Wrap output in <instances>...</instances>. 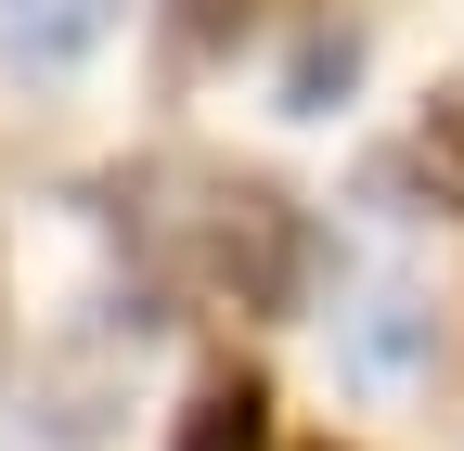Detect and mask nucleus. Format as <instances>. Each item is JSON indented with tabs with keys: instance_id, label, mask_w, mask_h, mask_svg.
<instances>
[{
	"instance_id": "obj_1",
	"label": "nucleus",
	"mask_w": 464,
	"mask_h": 451,
	"mask_svg": "<svg viewBox=\"0 0 464 451\" xmlns=\"http://www.w3.org/2000/svg\"><path fill=\"white\" fill-rule=\"evenodd\" d=\"M91 219L130 245V310L142 322H168V297L284 322L323 284L310 194L271 181V168H232V155H142V168H116V181H91Z\"/></svg>"
},
{
	"instance_id": "obj_2",
	"label": "nucleus",
	"mask_w": 464,
	"mask_h": 451,
	"mask_svg": "<svg viewBox=\"0 0 464 451\" xmlns=\"http://www.w3.org/2000/svg\"><path fill=\"white\" fill-rule=\"evenodd\" d=\"M142 310L116 297L91 335H65L39 374H26V451H103L116 438V413H130V349H142Z\"/></svg>"
},
{
	"instance_id": "obj_3",
	"label": "nucleus",
	"mask_w": 464,
	"mask_h": 451,
	"mask_svg": "<svg viewBox=\"0 0 464 451\" xmlns=\"http://www.w3.org/2000/svg\"><path fill=\"white\" fill-rule=\"evenodd\" d=\"M362 194H400V219H464V78L413 103V130L362 168Z\"/></svg>"
},
{
	"instance_id": "obj_4",
	"label": "nucleus",
	"mask_w": 464,
	"mask_h": 451,
	"mask_svg": "<svg viewBox=\"0 0 464 451\" xmlns=\"http://www.w3.org/2000/svg\"><path fill=\"white\" fill-rule=\"evenodd\" d=\"M335 361L362 374V387H413V374L439 361V297L400 284V271H374V284L335 310Z\"/></svg>"
},
{
	"instance_id": "obj_5",
	"label": "nucleus",
	"mask_w": 464,
	"mask_h": 451,
	"mask_svg": "<svg viewBox=\"0 0 464 451\" xmlns=\"http://www.w3.org/2000/svg\"><path fill=\"white\" fill-rule=\"evenodd\" d=\"M168 451H284V413H271V374L258 361H207L181 387V413H168Z\"/></svg>"
},
{
	"instance_id": "obj_6",
	"label": "nucleus",
	"mask_w": 464,
	"mask_h": 451,
	"mask_svg": "<svg viewBox=\"0 0 464 451\" xmlns=\"http://www.w3.org/2000/svg\"><path fill=\"white\" fill-rule=\"evenodd\" d=\"M116 14H130V0H0V65L14 78H78L116 39Z\"/></svg>"
},
{
	"instance_id": "obj_7",
	"label": "nucleus",
	"mask_w": 464,
	"mask_h": 451,
	"mask_svg": "<svg viewBox=\"0 0 464 451\" xmlns=\"http://www.w3.org/2000/svg\"><path fill=\"white\" fill-rule=\"evenodd\" d=\"M348 91H362V14H335V0H310L297 52H284V117H335Z\"/></svg>"
},
{
	"instance_id": "obj_8",
	"label": "nucleus",
	"mask_w": 464,
	"mask_h": 451,
	"mask_svg": "<svg viewBox=\"0 0 464 451\" xmlns=\"http://www.w3.org/2000/svg\"><path fill=\"white\" fill-rule=\"evenodd\" d=\"M258 26V0H155V78L194 91L207 65H232V39Z\"/></svg>"
},
{
	"instance_id": "obj_9",
	"label": "nucleus",
	"mask_w": 464,
	"mask_h": 451,
	"mask_svg": "<svg viewBox=\"0 0 464 451\" xmlns=\"http://www.w3.org/2000/svg\"><path fill=\"white\" fill-rule=\"evenodd\" d=\"M0 374H14V284H0Z\"/></svg>"
},
{
	"instance_id": "obj_10",
	"label": "nucleus",
	"mask_w": 464,
	"mask_h": 451,
	"mask_svg": "<svg viewBox=\"0 0 464 451\" xmlns=\"http://www.w3.org/2000/svg\"><path fill=\"white\" fill-rule=\"evenodd\" d=\"M323 451H362V438H323Z\"/></svg>"
}]
</instances>
